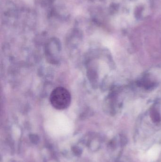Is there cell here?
<instances>
[{"instance_id":"obj_1","label":"cell","mask_w":161,"mask_h":162,"mask_svg":"<svg viewBox=\"0 0 161 162\" xmlns=\"http://www.w3.org/2000/svg\"><path fill=\"white\" fill-rule=\"evenodd\" d=\"M50 101L52 105L59 110L66 109L71 102V95L66 88L58 87L51 93Z\"/></svg>"},{"instance_id":"obj_2","label":"cell","mask_w":161,"mask_h":162,"mask_svg":"<svg viewBox=\"0 0 161 162\" xmlns=\"http://www.w3.org/2000/svg\"><path fill=\"white\" fill-rule=\"evenodd\" d=\"M160 152V148L158 146H155L148 151L147 156L149 160L154 161L157 159Z\"/></svg>"},{"instance_id":"obj_3","label":"cell","mask_w":161,"mask_h":162,"mask_svg":"<svg viewBox=\"0 0 161 162\" xmlns=\"http://www.w3.org/2000/svg\"><path fill=\"white\" fill-rule=\"evenodd\" d=\"M71 150L74 153V155L77 156H79L82 154V150L81 148L78 146H73L71 148Z\"/></svg>"},{"instance_id":"obj_4","label":"cell","mask_w":161,"mask_h":162,"mask_svg":"<svg viewBox=\"0 0 161 162\" xmlns=\"http://www.w3.org/2000/svg\"><path fill=\"white\" fill-rule=\"evenodd\" d=\"M30 140L32 143L36 144L39 142V137L36 135H31L29 136Z\"/></svg>"}]
</instances>
